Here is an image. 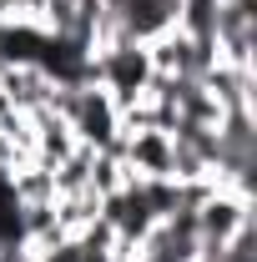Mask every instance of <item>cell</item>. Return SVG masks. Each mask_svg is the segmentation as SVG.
Returning a JSON list of instances; mask_svg holds the SVG:
<instances>
[{
    "mask_svg": "<svg viewBox=\"0 0 257 262\" xmlns=\"http://www.w3.org/2000/svg\"><path fill=\"white\" fill-rule=\"evenodd\" d=\"M252 222V196L247 192H227V187H212L202 196V207L192 212L197 242H227L237 227Z\"/></svg>",
    "mask_w": 257,
    "mask_h": 262,
    "instance_id": "cell-1",
    "label": "cell"
}]
</instances>
